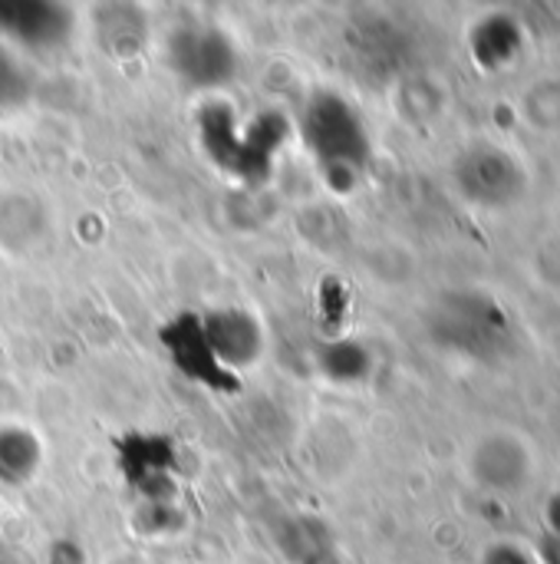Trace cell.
<instances>
[{"mask_svg":"<svg viewBox=\"0 0 560 564\" xmlns=\"http://www.w3.org/2000/svg\"><path fill=\"white\" fill-rule=\"evenodd\" d=\"M300 135L314 162L333 185H347L366 169L370 135L356 109L337 93H317L300 112Z\"/></svg>","mask_w":560,"mask_h":564,"instance_id":"cell-1","label":"cell"},{"mask_svg":"<svg viewBox=\"0 0 560 564\" xmlns=\"http://www.w3.org/2000/svg\"><path fill=\"white\" fill-rule=\"evenodd\" d=\"M287 126L281 116H254L238 126V116L228 106H205L201 112V142L215 165H221L234 178H264L271 175V162L277 145L284 142Z\"/></svg>","mask_w":560,"mask_h":564,"instance_id":"cell-2","label":"cell"},{"mask_svg":"<svg viewBox=\"0 0 560 564\" xmlns=\"http://www.w3.org/2000/svg\"><path fill=\"white\" fill-rule=\"evenodd\" d=\"M168 63L191 89H218L238 69L234 43L215 26H182L168 40Z\"/></svg>","mask_w":560,"mask_h":564,"instance_id":"cell-3","label":"cell"},{"mask_svg":"<svg viewBox=\"0 0 560 564\" xmlns=\"http://www.w3.org/2000/svg\"><path fill=\"white\" fill-rule=\"evenodd\" d=\"M158 344L168 354L172 367L185 380H191L205 390H215V393H234L238 390V373L221 367V360H218V354L205 334L201 314H178L168 324H162Z\"/></svg>","mask_w":560,"mask_h":564,"instance_id":"cell-4","label":"cell"},{"mask_svg":"<svg viewBox=\"0 0 560 564\" xmlns=\"http://www.w3.org/2000/svg\"><path fill=\"white\" fill-rule=\"evenodd\" d=\"M116 463L119 473L132 489L142 496L162 499L172 492V476L178 466L175 443L158 433H129L116 440Z\"/></svg>","mask_w":560,"mask_h":564,"instance_id":"cell-5","label":"cell"},{"mask_svg":"<svg viewBox=\"0 0 560 564\" xmlns=\"http://www.w3.org/2000/svg\"><path fill=\"white\" fill-rule=\"evenodd\" d=\"M205 334L221 360L224 370H238V367H251L261 350H264V337L257 321L241 311V307H221L215 314H205Z\"/></svg>","mask_w":560,"mask_h":564,"instance_id":"cell-6","label":"cell"},{"mask_svg":"<svg viewBox=\"0 0 560 564\" xmlns=\"http://www.w3.org/2000/svg\"><path fill=\"white\" fill-rule=\"evenodd\" d=\"M0 33L26 43V46H56L69 33V13L59 3H26V0H10L0 3Z\"/></svg>","mask_w":560,"mask_h":564,"instance_id":"cell-7","label":"cell"},{"mask_svg":"<svg viewBox=\"0 0 560 564\" xmlns=\"http://www.w3.org/2000/svg\"><path fill=\"white\" fill-rule=\"evenodd\" d=\"M43 449L30 430L3 426L0 430V486H23L40 469Z\"/></svg>","mask_w":560,"mask_h":564,"instance_id":"cell-8","label":"cell"},{"mask_svg":"<svg viewBox=\"0 0 560 564\" xmlns=\"http://www.w3.org/2000/svg\"><path fill=\"white\" fill-rule=\"evenodd\" d=\"M26 93H30V79H26L23 66L7 50H0V112L20 106L26 99Z\"/></svg>","mask_w":560,"mask_h":564,"instance_id":"cell-9","label":"cell"},{"mask_svg":"<svg viewBox=\"0 0 560 564\" xmlns=\"http://www.w3.org/2000/svg\"><path fill=\"white\" fill-rule=\"evenodd\" d=\"M353 360H363L360 350L350 347V344H337V347H330V350L323 354V370H327L333 380H353V377H360V367H356Z\"/></svg>","mask_w":560,"mask_h":564,"instance_id":"cell-10","label":"cell"},{"mask_svg":"<svg viewBox=\"0 0 560 564\" xmlns=\"http://www.w3.org/2000/svg\"><path fill=\"white\" fill-rule=\"evenodd\" d=\"M135 17H139V13H135ZM135 17H129V23H132V33L125 36V46H129V50H132V46H135V50L142 46V20H135ZM99 23L116 30L112 36H106V46H116V40H119V30H122L119 17H99Z\"/></svg>","mask_w":560,"mask_h":564,"instance_id":"cell-11","label":"cell"}]
</instances>
